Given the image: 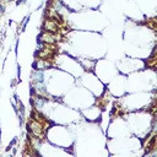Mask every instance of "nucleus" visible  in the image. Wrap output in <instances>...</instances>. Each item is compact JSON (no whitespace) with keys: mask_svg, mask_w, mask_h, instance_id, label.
I'll return each instance as SVG.
<instances>
[{"mask_svg":"<svg viewBox=\"0 0 157 157\" xmlns=\"http://www.w3.org/2000/svg\"><path fill=\"white\" fill-rule=\"evenodd\" d=\"M28 130L31 131V134L37 138H42L43 134H44V128H43V125L39 123L38 120L36 119H33L28 123Z\"/></svg>","mask_w":157,"mask_h":157,"instance_id":"f257e3e1","label":"nucleus"},{"mask_svg":"<svg viewBox=\"0 0 157 157\" xmlns=\"http://www.w3.org/2000/svg\"><path fill=\"white\" fill-rule=\"evenodd\" d=\"M44 30L48 31L49 33H53V32H55V31H58V25L53 20H47V21L44 22Z\"/></svg>","mask_w":157,"mask_h":157,"instance_id":"f03ea898","label":"nucleus"},{"mask_svg":"<svg viewBox=\"0 0 157 157\" xmlns=\"http://www.w3.org/2000/svg\"><path fill=\"white\" fill-rule=\"evenodd\" d=\"M5 12V6L4 5H0V15H3Z\"/></svg>","mask_w":157,"mask_h":157,"instance_id":"7ed1b4c3","label":"nucleus"},{"mask_svg":"<svg viewBox=\"0 0 157 157\" xmlns=\"http://www.w3.org/2000/svg\"><path fill=\"white\" fill-rule=\"evenodd\" d=\"M26 1H27V0H17V1H16V4H17V5H20V4H25Z\"/></svg>","mask_w":157,"mask_h":157,"instance_id":"20e7f679","label":"nucleus"},{"mask_svg":"<svg viewBox=\"0 0 157 157\" xmlns=\"http://www.w3.org/2000/svg\"><path fill=\"white\" fill-rule=\"evenodd\" d=\"M6 1H12V0H6Z\"/></svg>","mask_w":157,"mask_h":157,"instance_id":"39448f33","label":"nucleus"}]
</instances>
